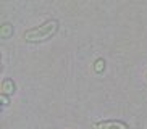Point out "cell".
<instances>
[{
  "label": "cell",
  "instance_id": "2",
  "mask_svg": "<svg viewBox=\"0 0 147 129\" xmlns=\"http://www.w3.org/2000/svg\"><path fill=\"white\" fill-rule=\"evenodd\" d=\"M95 129H128V126L121 121H104L95 124Z\"/></svg>",
  "mask_w": 147,
  "mask_h": 129
},
{
  "label": "cell",
  "instance_id": "1",
  "mask_svg": "<svg viewBox=\"0 0 147 129\" xmlns=\"http://www.w3.org/2000/svg\"><path fill=\"white\" fill-rule=\"evenodd\" d=\"M57 28H58V23L55 19H50L45 24L39 26V28H34V29H29L28 32H24V39L29 40V42H37V40H45L50 36L55 34Z\"/></svg>",
  "mask_w": 147,
  "mask_h": 129
}]
</instances>
